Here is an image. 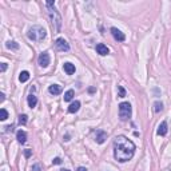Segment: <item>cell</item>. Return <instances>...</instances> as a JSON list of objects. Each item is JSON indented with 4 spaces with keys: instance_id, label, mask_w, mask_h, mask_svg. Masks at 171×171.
I'll list each match as a JSON object with an SVG mask.
<instances>
[{
    "instance_id": "1",
    "label": "cell",
    "mask_w": 171,
    "mask_h": 171,
    "mask_svg": "<svg viewBox=\"0 0 171 171\" xmlns=\"http://www.w3.org/2000/svg\"><path fill=\"white\" fill-rule=\"evenodd\" d=\"M135 154V144L133 140L123 135H119L114 139V157L118 162H127Z\"/></svg>"
},
{
    "instance_id": "2",
    "label": "cell",
    "mask_w": 171,
    "mask_h": 171,
    "mask_svg": "<svg viewBox=\"0 0 171 171\" xmlns=\"http://www.w3.org/2000/svg\"><path fill=\"white\" fill-rule=\"evenodd\" d=\"M45 5H47V8H48L49 19H51V23H52L54 28L59 32L60 28H62V18H60L59 12L55 10V1H52V0H47V1H45Z\"/></svg>"
},
{
    "instance_id": "3",
    "label": "cell",
    "mask_w": 171,
    "mask_h": 171,
    "mask_svg": "<svg viewBox=\"0 0 171 171\" xmlns=\"http://www.w3.org/2000/svg\"><path fill=\"white\" fill-rule=\"evenodd\" d=\"M27 36L32 42H42L43 39H45V36H47V32H45V30L43 27H40V25H34V27L30 28Z\"/></svg>"
},
{
    "instance_id": "4",
    "label": "cell",
    "mask_w": 171,
    "mask_h": 171,
    "mask_svg": "<svg viewBox=\"0 0 171 171\" xmlns=\"http://www.w3.org/2000/svg\"><path fill=\"white\" fill-rule=\"evenodd\" d=\"M119 118L120 120H127L131 118V106L128 102H123L119 104Z\"/></svg>"
},
{
    "instance_id": "5",
    "label": "cell",
    "mask_w": 171,
    "mask_h": 171,
    "mask_svg": "<svg viewBox=\"0 0 171 171\" xmlns=\"http://www.w3.org/2000/svg\"><path fill=\"white\" fill-rule=\"evenodd\" d=\"M55 45H56V48L59 49V51H63V52H67V51H70V45H68V43H67L63 38L56 39Z\"/></svg>"
},
{
    "instance_id": "6",
    "label": "cell",
    "mask_w": 171,
    "mask_h": 171,
    "mask_svg": "<svg viewBox=\"0 0 171 171\" xmlns=\"http://www.w3.org/2000/svg\"><path fill=\"white\" fill-rule=\"evenodd\" d=\"M38 63L40 67H43V68H45V67L49 66V55L48 52H42L40 55H39V59H38Z\"/></svg>"
},
{
    "instance_id": "7",
    "label": "cell",
    "mask_w": 171,
    "mask_h": 171,
    "mask_svg": "<svg viewBox=\"0 0 171 171\" xmlns=\"http://www.w3.org/2000/svg\"><path fill=\"white\" fill-rule=\"evenodd\" d=\"M111 34H112V36H114V39L118 40V42H124V39H126L124 34H123L120 30H118L116 27H112L111 28Z\"/></svg>"
},
{
    "instance_id": "8",
    "label": "cell",
    "mask_w": 171,
    "mask_h": 171,
    "mask_svg": "<svg viewBox=\"0 0 171 171\" xmlns=\"http://www.w3.org/2000/svg\"><path fill=\"white\" fill-rule=\"evenodd\" d=\"M107 139V134L104 133V131H102V130H99V131H96V136H95V140H96V143L102 144L104 143V140Z\"/></svg>"
},
{
    "instance_id": "9",
    "label": "cell",
    "mask_w": 171,
    "mask_h": 171,
    "mask_svg": "<svg viewBox=\"0 0 171 171\" xmlns=\"http://www.w3.org/2000/svg\"><path fill=\"white\" fill-rule=\"evenodd\" d=\"M96 52H98L99 55H102V56H106V55H108L110 49H108L107 45H104L103 43H99V44L96 45Z\"/></svg>"
},
{
    "instance_id": "10",
    "label": "cell",
    "mask_w": 171,
    "mask_h": 171,
    "mask_svg": "<svg viewBox=\"0 0 171 171\" xmlns=\"http://www.w3.org/2000/svg\"><path fill=\"white\" fill-rule=\"evenodd\" d=\"M48 91H49V94H52V95H59V94H62L63 88L59 84H52V86H49Z\"/></svg>"
},
{
    "instance_id": "11",
    "label": "cell",
    "mask_w": 171,
    "mask_h": 171,
    "mask_svg": "<svg viewBox=\"0 0 171 171\" xmlns=\"http://www.w3.org/2000/svg\"><path fill=\"white\" fill-rule=\"evenodd\" d=\"M63 70L67 75H72V73H75V66H73L72 63H64Z\"/></svg>"
},
{
    "instance_id": "12",
    "label": "cell",
    "mask_w": 171,
    "mask_h": 171,
    "mask_svg": "<svg viewBox=\"0 0 171 171\" xmlns=\"http://www.w3.org/2000/svg\"><path fill=\"white\" fill-rule=\"evenodd\" d=\"M79 108H80V102H72L70 104V107H68V112H71V114H75V112L79 111Z\"/></svg>"
},
{
    "instance_id": "13",
    "label": "cell",
    "mask_w": 171,
    "mask_h": 171,
    "mask_svg": "<svg viewBox=\"0 0 171 171\" xmlns=\"http://www.w3.org/2000/svg\"><path fill=\"white\" fill-rule=\"evenodd\" d=\"M158 135L161 136H164L166 134H167V123L166 122H162L161 124H159V127H158Z\"/></svg>"
},
{
    "instance_id": "14",
    "label": "cell",
    "mask_w": 171,
    "mask_h": 171,
    "mask_svg": "<svg viewBox=\"0 0 171 171\" xmlns=\"http://www.w3.org/2000/svg\"><path fill=\"white\" fill-rule=\"evenodd\" d=\"M16 139H18L20 143H25V140H27V134H25L24 131L19 130L18 133H16Z\"/></svg>"
},
{
    "instance_id": "15",
    "label": "cell",
    "mask_w": 171,
    "mask_h": 171,
    "mask_svg": "<svg viewBox=\"0 0 171 171\" xmlns=\"http://www.w3.org/2000/svg\"><path fill=\"white\" fill-rule=\"evenodd\" d=\"M27 100H28V106H30L31 108L36 107V104H38V98H36V96H35L34 94H31V95H30Z\"/></svg>"
},
{
    "instance_id": "16",
    "label": "cell",
    "mask_w": 171,
    "mask_h": 171,
    "mask_svg": "<svg viewBox=\"0 0 171 171\" xmlns=\"http://www.w3.org/2000/svg\"><path fill=\"white\" fill-rule=\"evenodd\" d=\"M28 79H30V72H28V71H21L20 75H19V80H20L21 83H24Z\"/></svg>"
},
{
    "instance_id": "17",
    "label": "cell",
    "mask_w": 171,
    "mask_h": 171,
    "mask_svg": "<svg viewBox=\"0 0 171 171\" xmlns=\"http://www.w3.org/2000/svg\"><path fill=\"white\" fill-rule=\"evenodd\" d=\"M73 95H75V91L68 90L66 94H64V102H71L73 99Z\"/></svg>"
},
{
    "instance_id": "18",
    "label": "cell",
    "mask_w": 171,
    "mask_h": 171,
    "mask_svg": "<svg viewBox=\"0 0 171 171\" xmlns=\"http://www.w3.org/2000/svg\"><path fill=\"white\" fill-rule=\"evenodd\" d=\"M5 47H7L8 49H19V44L15 42H8L5 43Z\"/></svg>"
},
{
    "instance_id": "19",
    "label": "cell",
    "mask_w": 171,
    "mask_h": 171,
    "mask_svg": "<svg viewBox=\"0 0 171 171\" xmlns=\"http://www.w3.org/2000/svg\"><path fill=\"white\" fill-rule=\"evenodd\" d=\"M163 110V104H162V102H155L154 103V111L155 112H159Z\"/></svg>"
},
{
    "instance_id": "20",
    "label": "cell",
    "mask_w": 171,
    "mask_h": 171,
    "mask_svg": "<svg viewBox=\"0 0 171 171\" xmlns=\"http://www.w3.org/2000/svg\"><path fill=\"white\" fill-rule=\"evenodd\" d=\"M8 118V112L5 108H1L0 110V120H5Z\"/></svg>"
},
{
    "instance_id": "21",
    "label": "cell",
    "mask_w": 171,
    "mask_h": 171,
    "mask_svg": "<svg viewBox=\"0 0 171 171\" xmlns=\"http://www.w3.org/2000/svg\"><path fill=\"white\" fill-rule=\"evenodd\" d=\"M27 122H28V116L25 115V114H23V115L19 116V123H20V124L24 126V124H27Z\"/></svg>"
},
{
    "instance_id": "22",
    "label": "cell",
    "mask_w": 171,
    "mask_h": 171,
    "mask_svg": "<svg viewBox=\"0 0 171 171\" xmlns=\"http://www.w3.org/2000/svg\"><path fill=\"white\" fill-rule=\"evenodd\" d=\"M118 92H119V98H124L126 96V90L122 87V86H118Z\"/></svg>"
},
{
    "instance_id": "23",
    "label": "cell",
    "mask_w": 171,
    "mask_h": 171,
    "mask_svg": "<svg viewBox=\"0 0 171 171\" xmlns=\"http://www.w3.org/2000/svg\"><path fill=\"white\" fill-rule=\"evenodd\" d=\"M31 171H40V166H39V164H35V166H32V167H31Z\"/></svg>"
},
{
    "instance_id": "24",
    "label": "cell",
    "mask_w": 171,
    "mask_h": 171,
    "mask_svg": "<svg viewBox=\"0 0 171 171\" xmlns=\"http://www.w3.org/2000/svg\"><path fill=\"white\" fill-rule=\"evenodd\" d=\"M52 163L54 164H60L62 163V159H60V158H55V159L52 161Z\"/></svg>"
},
{
    "instance_id": "25",
    "label": "cell",
    "mask_w": 171,
    "mask_h": 171,
    "mask_svg": "<svg viewBox=\"0 0 171 171\" xmlns=\"http://www.w3.org/2000/svg\"><path fill=\"white\" fill-rule=\"evenodd\" d=\"M24 155L25 158H30L31 157V150H24Z\"/></svg>"
},
{
    "instance_id": "26",
    "label": "cell",
    "mask_w": 171,
    "mask_h": 171,
    "mask_svg": "<svg viewBox=\"0 0 171 171\" xmlns=\"http://www.w3.org/2000/svg\"><path fill=\"white\" fill-rule=\"evenodd\" d=\"M5 70H7V63H1V72H4Z\"/></svg>"
},
{
    "instance_id": "27",
    "label": "cell",
    "mask_w": 171,
    "mask_h": 171,
    "mask_svg": "<svg viewBox=\"0 0 171 171\" xmlns=\"http://www.w3.org/2000/svg\"><path fill=\"white\" fill-rule=\"evenodd\" d=\"M5 128H7V131H12V130H14V126H7Z\"/></svg>"
},
{
    "instance_id": "28",
    "label": "cell",
    "mask_w": 171,
    "mask_h": 171,
    "mask_svg": "<svg viewBox=\"0 0 171 171\" xmlns=\"http://www.w3.org/2000/svg\"><path fill=\"white\" fill-rule=\"evenodd\" d=\"M78 171H88V170L86 167H79V168H78Z\"/></svg>"
},
{
    "instance_id": "29",
    "label": "cell",
    "mask_w": 171,
    "mask_h": 171,
    "mask_svg": "<svg viewBox=\"0 0 171 171\" xmlns=\"http://www.w3.org/2000/svg\"><path fill=\"white\" fill-rule=\"evenodd\" d=\"M0 96H1V98H0V100H1V102H4V99H5V96H4V94H1V95H0Z\"/></svg>"
},
{
    "instance_id": "30",
    "label": "cell",
    "mask_w": 171,
    "mask_h": 171,
    "mask_svg": "<svg viewBox=\"0 0 171 171\" xmlns=\"http://www.w3.org/2000/svg\"><path fill=\"white\" fill-rule=\"evenodd\" d=\"M60 171H70V170H60Z\"/></svg>"
}]
</instances>
